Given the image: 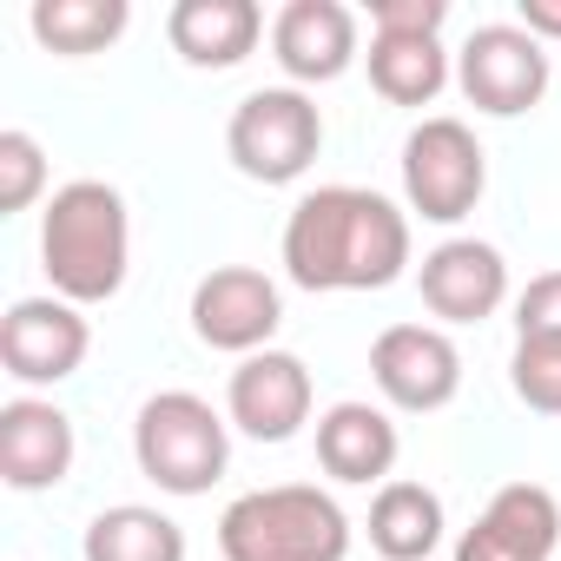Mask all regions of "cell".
I'll return each instance as SVG.
<instances>
[{"mask_svg": "<svg viewBox=\"0 0 561 561\" xmlns=\"http://www.w3.org/2000/svg\"><path fill=\"white\" fill-rule=\"evenodd\" d=\"M410 271V211L370 185H318L285 218V277L298 291H390Z\"/></svg>", "mask_w": 561, "mask_h": 561, "instance_id": "1", "label": "cell"}, {"mask_svg": "<svg viewBox=\"0 0 561 561\" xmlns=\"http://www.w3.org/2000/svg\"><path fill=\"white\" fill-rule=\"evenodd\" d=\"M41 271L67 305H113L133 271V211L106 179H67L41 211Z\"/></svg>", "mask_w": 561, "mask_h": 561, "instance_id": "2", "label": "cell"}, {"mask_svg": "<svg viewBox=\"0 0 561 561\" xmlns=\"http://www.w3.org/2000/svg\"><path fill=\"white\" fill-rule=\"evenodd\" d=\"M218 554L225 561H344L351 554V515L318 482L251 489V495L225 502Z\"/></svg>", "mask_w": 561, "mask_h": 561, "instance_id": "3", "label": "cell"}, {"mask_svg": "<svg viewBox=\"0 0 561 561\" xmlns=\"http://www.w3.org/2000/svg\"><path fill=\"white\" fill-rule=\"evenodd\" d=\"M133 462L159 495H205L231 469V416L198 390H159L133 416Z\"/></svg>", "mask_w": 561, "mask_h": 561, "instance_id": "4", "label": "cell"}, {"mask_svg": "<svg viewBox=\"0 0 561 561\" xmlns=\"http://www.w3.org/2000/svg\"><path fill=\"white\" fill-rule=\"evenodd\" d=\"M225 152L251 185H298L324 152V113L305 87H257L231 106Z\"/></svg>", "mask_w": 561, "mask_h": 561, "instance_id": "5", "label": "cell"}, {"mask_svg": "<svg viewBox=\"0 0 561 561\" xmlns=\"http://www.w3.org/2000/svg\"><path fill=\"white\" fill-rule=\"evenodd\" d=\"M482 192H489V152L462 119L436 113L403 139V205L423 225H462L482 205Z\"/></svg>", "mask_w": 561, "mask_h": 561, "instance_id": "6", "label": "cell"}, {"mask_svg": "<svg viewBox=\"0 0 561 561\" xmlns=\"http://www.w3.org/2000/svg\"><path fill=\"white\" fill-rule=\"evenodd\" d=\"M456 87L489 119H522L548 93V47L522 21H489L456 54Z\"/></svg>", "mask_w": 561, "mask_h": 561, "instance_id": "7", "label": "cell"}, {"mask_svg": "<svg viewBox=\"0 0 561 561\" xmlns=\"http://www.w3.org/2000/svg\"><path fill=\"white\" fill-rule=\"evenodd\" d=\"M285 324V291L257 264H211L192 285V337L225 357H257L271 351Z\"/></svg>", "mask_w": 561, "mask_h": 561, "instance_id": "8", "label": "cell"}, {"mask_svg": "<svg viewBox=\"0 0 561 561\" xmlns=\"http://www.w3.org/2000/svg\"><path fill=\"white\" fill-rule=\"evenodd\" d=\"M370 383L390 410H410V416L449 410L462 390V351L443 324H390L370 344Z\"/></svg>", "mask_w": 561, "mask_h": 561, "instance_id": "9", "label": "cell"}, {"mask_svg": "<svg viewBox=\"0 0 561 561\" xmlns=\"http://www.w3.org/2000/svg\"><path fill=\"white\" fill-rule=\"evenodd\" d=\"M93 351V324L80 318V305L67 298H21L0 318V364H8L14 383L27 390H47V383H67Z\"/></svg>", "mask_w": 561, "mask_h": 561, "instance_id": "10", "label": "cell"}, {"mask_svg": "<svg viewBox=\"0 0 561 561\" xmlns=\"http://www.w3.org/2000/svg\"><path fill=\"white\" fill-rule=\"evenodd\" d=\"M311 370L298 351H257V357H238L231 383H225V416L231 430H244L251 443H291L305 423H311Z\"/></svg>", "mask_w": 561, "mask_h": 561, "instance_id": "11", "label": "cell"}, {"mask_svg": "<svg viewBox=\"0 0 561 561\" xmlns=\"http://www.w3.org/2000/svg\"><path fill=\"white\" fill-rule=\"evenodd\" d=\"M416 291L436 324H482L508 305V257L489 238H443L416 264Z\"/></svg>", "mask_w": 561, "mask_h": 561, "instance_id": "12", "label": "cell"}, {"mask_svg": "<svg viewBox=\"0 0 561 561\" xmlns=\"http://www.w3.org/2000/svg\"><path fill=\"white\" fill-rule=\"evenodd\" d=\"M561 548V502L541 482H502L489 508L462 528L456 561H554Z\"/></svg>", "mask_w": 561, "mask_h": 561, "instance_id": "13", "label": "cell"}, {"mask_svg": "<svg viewBox=\"0 0 561 561\" xmlns=\"http://www.w3.org/2000/svg\"><path fill=\"white\" fill-rule=\"evenodd\" d=\"M271 60L291 87H331L357 67V14L344 0H285L271 21Z\"/></svg>", "mask_w": 561, "mask_h": 561, "instance_id": "14", "label": "cell"}, {"mask_svg": "<svg viewBox=\"0 0 561 561\" xmlns=\"http://www.w3.org/2000/svg\"><path fill=\"white\" fill-rule=\"evenodd\" d=\"M73 456H80V436L60 403H47V397L0 403V482L8 489H21V495L60 489L73 476Z\"/></svg>", "mask_w": 561, "mask_h": 561, "instance_id": "15", "label": "cell"}, {"mask_svg": "<svg viewBox=\"0 0 561 561\" xmlns=\"http://www.w3.org/2000/svg\"><path fill=\"white\" fill-rule=\"evenodd\" d=\"M397 449H403V436H397V423H390L383 403L344 397V403H331L318 416V462H324L331 482H351V489L377 482L383 489L390 469H397Z\"/></svg>", "mask_w": 561, "mask_h": 561, "instance_id": "16", "label": "cell"}, {"mask_svg": "<svg viewBox=\"0 0 561 561\" xmlns=\"http://www.w3.org/2000/svg\"><path fill=\"white\" fill-rule=\"evenodd\" d=\"M165 41L185 67L198 73H231L257 54L264 41V8L257 0H179L165 14Z\"/></svg>", "mask_w": 561, "mask_h": 561, "instance_id": "17", "label": "cell"}, {"mask_svg": "<svg viewBox=\"0 0 561 561\" xmlns=\"http://www.w3.org/2000/svg\"><path fill=\"white\" fill-rule=\"evenodd\" d=\"M443 495L430 482H383L370 502V548L383 561H430L443 548Z\"/></svg>", "mask_w": 561, "mask_h": 561, "instance_id": "18", "label": "cell"}, {"mask_svg": "<svg viewBox=\"0 0 561 561\" xmlns=\"http://www.w3.org/2000/svg\"><path fill=\"white\" fill-rule=\"evenodd\" d=\"M370 87L390 100V106H430L443 87H449V54H443V34H370Z\"/></svg>", "mask_w": 561, "mask_h": 561, "instance_id": "19", "label": "cell"}, {"mask_svg": "<svg viewBox=\"0 0 561 561\" xmlns=\"http://www.w3.org/2000/svg\"><path fill=\"white\" fill-rule=\"evenodd\" d=\"M80 554H87V561H185V528H179L165 508L113 502V508H100V515L87 522Z\"/></svg>", "mask_w": 561, "mask_h": 561, "instance_id": "20", "label": "cell"}, {"mask_svg": "<svg viewBox=\"0 0 561 561\" xmlns=\"http://www.w3.org/2000/svg\"><path fill=\"white\" fill-rule=\"evenodd\" d=\"M126 21H133L126 0H34V14H27L34 41H41L47 54H60V60L106 54V47L126 34Z\"/></svg>", "mask_w": 561, "mask_h": 561, "instance_id": "21", "label": "cell"}, {"mask_svg": "<svg viewBox=\"0 0 561 561\" xmlns=\"http://www.w3.org/2000/svg\"><path fill=\"white\" fill-rule=\"evenodd\" d=\"M508 390L535 416H561V337H515V351H508Z\"/></svg>", "mask_w": 561, "mask_h": 561, "instance_id": "22", "label": "cell"}, {"mask_svg": "<svg viewBox=\"0 0 561 561\" xmlns=\"http://www.w3.org/2000/svg\"><path fill=\"white\" fill-rule=\"evenodd\" d=\"M41 192H47V152H41L34 133L8 126V133H0V211L21 218Z\"/></svg>", "mask_w": 561, "mask_h": 561, "instance_id": "23", "label": "cell"}, {"mask_svg": "<svg viewBox=\"0 0 561 561\" xmlns=\"http://www.w3.org/2000/svg\"><path fill=\"white\" fill-rule=\"evenodd\" d=\"M515 337H561V271H541L515 298Z\"/></svg>", "mask_w": 561, "mask_h": 561, "instance_id": "24", "label": "cell"}, {"mask_svg": "<svg viewBox=\"0 0 561 561\" xmlns=\"http://www.w3.org/2000/svg\"><path fill=\"white\" fill-rule=\"evenodd\" d=\"M449 0H370V34H443Z\"/></svg>", "mask_w": 561, "mask_h": 561, "instance_id": "25", "label": "cell"}, {"mask_svg": "<svg viewBox=\"0 0 561 561\" xmlns=\"http://www.w3.org/2000/svg\"><path fill=\"white\" fill-rule=\"evenodd\" d=\"M515 21L548 47V41H561V0H522V8H515Z\"/></svg>", "mask_w": 561, "mask_h": 561, "instance_id": "26", "label": "cell"}]
</instances>
